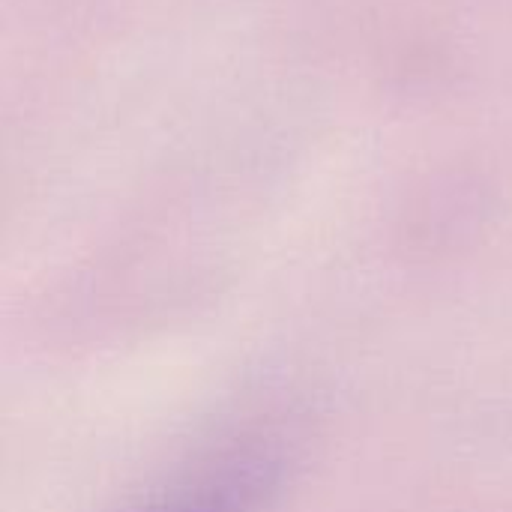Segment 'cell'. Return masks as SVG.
Returning <instances> with one entry per match:
<instances>
[{
	"label": "cell",
	"mask_w": 512,
	"mask_h": 512,
	"mask_svg": "<svg viewBox=\"0 0 512 512\" xmlns=\"http://www.w3.org/2000/svg\"><path fill=\"white\" fill-rule=\"evenodd\" d=\"M279 480V459L261 444L222 450L129 512H258Z\"/></svg>",
	"instance_id": "cell-1"
}]
</instances>
